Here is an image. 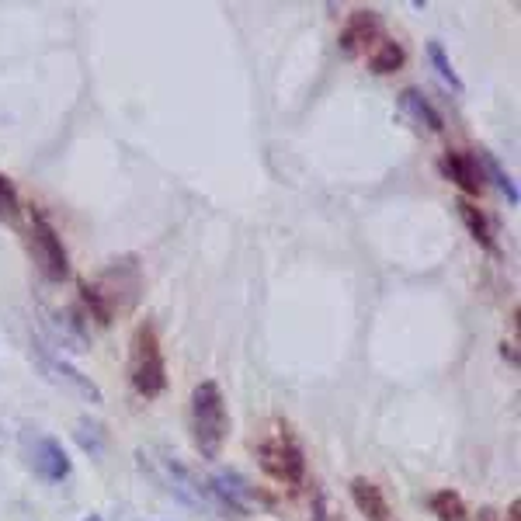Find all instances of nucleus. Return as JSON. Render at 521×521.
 Instances as JSON below:
<instances>
[{
	"label": "nucleus",
	"instance_id": "1",
	"mask_svg": "<svg viewBox=\"0 0 521 521\" xmlns=\"http://www.w3.org/2000/svg\"><path fill=\"white\" fill-rule=\"evenodd\" d=\"M139 466H143L146 473H150L153 480L167 490V494L178 497L181 504H188V508H195V511H205V515L230 518V508H226V504L216 497L212 483L202 480L195 469H188L185 462H181L178 456H171V452L143 449L139 452Z\"/></svg>",
	"mask_w": 521,
	"mask_h": 521
},
{
	"label": "nucleus",
	"instance_id": "2",
	"mask_svg": "<svg viewBox=\"0 0 521 521\" xmlns=\"http://www.w3.org/2000/svg\"><path fill=\"white\" fill-rule=\"evenodd\" d=\"M188 421H192V442L198 456L219 459L226 438H230V410H226V396L216 379H202L192 390Z\"/></svg>",
	"mask_w": 521,
	"mask_h": 521
},
{
	"label": "nucleus",
	"instance_id": "3",
	"mask_svg": "<svg viewBox=\"0 0 521 521\" xmlns=\"http://www.w3.org/2000/svg\"><path fill=\"white\" fill-rule=\"evenodd\" d=\"M129 383L143 400H157L167 390V362L153 324H139L129 337Z\"/></svg>",
	"mask_w": 521,
	"mask_h": 521
},
{
	"label": "nucleus",
	"instance_id": "4",
	"mask_svg": "<svg viewBox=\"0 0 521 521\" xmlns=\"http://www.w3.org/2000/svg\"><path fill=\"white\" fill-rule=\"evenodd\" d=\"M261 469L282 487H299L306 480V456L289 428H275L254 445Z\"/></svg>",
	"mask_w": 521,
	"mask_h": 521
},
{
	"label": "nucleus",
	"instance_id": "5",
	"mask_svg": "<svg viewBox=\"0 0 521 521\" xmlns=\"http://www.w3.org/2000/svg\"><path fill=\"white\" fill-rule=\"evenodd\" d=\"M32 251L39 258V268L49 282H63L70 275V254L63 247V237L56 233V226L49 223L42 212L32 216Z\"/></svg>",
	"mask_w": 521,
	"mask_h": 521
},
{
	"label": "nucleus",
	"instance_id": "6",
	"mask_svg": "<svg viewBox=\"0 0 521 521\" xmlns=\"http://www.w3.org/2000/svg\"><path fill=\"white\" fill-rule=\"evenodd\" d=\"M35 358H39V365H42V372L49 376V383H56V386H63V390H70L73 396H77V400L91 403V407H101V403H105V393H101V386L94 383L91 376H84L80 369H73L66 358L49 355L46 348H35Z\"/></svg>",
	"mask_w": 521,
	"mask_h": 521
},
{
	"label": "nucleus",
	"instance_id": "7",
	"mask_svg": "<svg viewBox=\"0 0 521 521\" xmlns=\"http://www.w3.org/2000/svg\"><path fill=\"white\" fill-rule=\"evenodd\" d=\"M383 39V18L379 11H351L348 21H344L341 35H337V46H341L344 56H358V53H369L376 42Z\"/></svg>",
	"mask_w": 521,
	"mask_h": 521
},
{
	"label": "nucleus",
	"instance_id": "8",
	"mask_svg": "<svg viewBox=\"0 0 521 521\" xmlns=\"http://www.w3.org/2000/svg\"><path fill=\"white\" fill-rule=\"evenodd\" d=\"M32 466H35V473H39L46 483H63L66 476L73 473V462H70V456H66L63 442H56L53 435L35 438V445H32Z\"/></svg>",
	"mask_w": 521,
	"mask_h": 521
},
{
	"label": "nucleus",
	"instance_id": "9",
	"mask_svg": "<svg viewBox=\"0 0 521 521\" xmlns=\"http://www.w3.org/2000/svg\"><path fill=\"white\" fill-rule=\"evenodd\" d=\"M442 174L466 195H480L487 178H483V167H480V157L466 150H449L442 157Z\"/></svg>",
	"mask_w": 521,
	"mask_h": 521
},
{
	"label": "nucleus",
	"instance_id": "10",
	"mask_svg": "<svg viewBox=\"0 0 521 521\" xmlns=\"http://www.w3.org/2000/svg\"><path fill=\"white\" fill-rule=\"evenodd\" d=\"M348 490L365 521H396V511H393L390 497H386V490L379 487V483H372L369 476H355Z\"/></svg>",
	"mask_w": 521,
	"mask_h": 521
},
{
	"label": "nucleus",
	"instance_id": "11",
	"mask_svg": "<svg viewBox=\"0 0 521 521\" xmlns=\"http://www.w3.org/2000/svg\"><path fill=\"white\" fill-rule=\"evenodd\" d=\"M396 105H400V112L407 115V119L414 122V126L421 129V132H442L445 129L442 112H438V108L431 105V101L424 98L417 87H407V91L396 98Z\"/></svg>",
	"mask_w": 521,
	"mask_h": 521
},
{
	"label": "nucleus",
	"instance_id": "12",
	"mask_svg": "<svg viewBox=\"0 0 521 521\" xmlns=\"http://www.w3.org/2000/svg\"><path fill=\"white\" fill-rule=\"evenodd\" d=\"M365 56H369V70L379 73V77L403 70V63H407V49H403L396 39H386V35H383V39H379L376 46H372Z\"/></svg>",
	"mask_w": 521,
	"mask_h": 521
},
{
	"label": "nucleus",
	"instance_id": "13",
	"mask_svg": "<svg viewBox=\"0 0 521 521\" xmlns=\"http://www.w3.org/2000/svg\"><path fill=\"white\" fill-rule=\"evenodd\" d=\"M459 216H462V223H466V230L473 233L476 244L487 247L490 254H497L494 226H490V219L480 212V205H473V202H459Z\"/></svg>",
	"mask_w": 521,
	"mask_h": 521
},
{
	"label": "nucleus",
	"instance_id": "14",
	"mask_svg": "<svg viewBox=\"0 0 521 521\" xmlns=\"http://www.w3.org/2000/svg\"><path fill=\"white\" fill-rule=\"evenodd\" d=\"M428 511L438 521H473L459 490H435V494L428 497Z\"/></svg>",
	"mask_w": 521,
	"mask_h": 521
},
{
	"label": "nucleus",
	"instance_id": "15",
	"mask_svg": "<svg viewBox=\"0 0 521 521\" xmlns=\"http://www.w3.org/2000/svg\"><path fill=\"white\" fill-rule=\"evenodd\" d=\"M480 167H483V178H490L497 185V192H501L504 198H508L511 205H518L521 202V192H518V185H515V178H511L508 171L501 167V160L494 157V153H487L483 150L480 153Z\"/></svg>",
	"mask_w": 521,
	"mask_h": 521
},
{
	"label": "nucleus",
	"instance_id": "16",
	"mask_svg": "<svg viewBox=\"0 0 521 521\" xmlns=\"http://www.w3.org/2000/svg\"><path fill=\"white\" fill-rule=\"evenodd\" d=\"M428 60H431V66H435L438 77H442L445 84L452 87V91H456V94H466V84H462V77L456 73V66H452L449 53H445V46H442L438 39L428 42Z\"/></svg>",
	"mask_w": 521,
	"mask_h": 521
},
{
	"label": "nucleus",
	"instance_id": "17",
	"mask_svg": "<svg viewBox=\"0 0 521 521\" xmlns=\"http://www.w3.org/2000/svg\"><path fill=\"white\" fill-rule=\"evenodd\" d=\"M77 442H80V449L91 452L94 459L105 456V431H101V424H91V421H87V417L77 424Z\"/></svg>",
	"mask_w": 521,
	"mask_h": 521
},
{
	"label": "nucleus",
	"instance_id": "18",
	"mask_svg": "<svg viewBox=\"0 0 521 521\" xmlns=\"http://www.w3.org/2000/svg\"><path fill=\"white\" fill-rule=\"evenodd\" d=\"M21 212L18 188L7 181V174H0V219H14Z\"/></svg>",
	"mask_w": 521,
	"mask_h": 521
},
{
	"label": "nucleus",
	"instance_id": "19",
	"mask_svg": "<svg viewBox=\"0 0 521 521\" xmlns=\"http://www.w3.org/2000/svg\"><path fill=\"white\" fill-rule=\"evenodd\" d=\"M313 521H344L341 515H337L334 508H330V501L324 494L317 497V508H313Z\"/></svg>",
	"mask_w": 521,
	"mask_h": 521
},
{
	"label": "nucleus",
	"instance_id": "20",
	"mask_svg": "<svg viewBox=\"0 0 521 521\" xmlns=\"http://www.w3.org/2000/svg\"><path fill=\"white\" fill-rule=\"evenodd\" d=\"M515 348H518V341H511V344H508V341H504V344H501L504 358H511V365H518V351H515Z\"/></svg>",
	"mask_w": 521,
	"mask_h": 521
},
{
	"label": "nucleus",
	"instance_id": "21",
	"mask_svg": "<svg viewBox=\"0 0 521 521\" xmlns=\"http://www.w3.org/2000/svg\"><path fill=\"white\" fill-rule=\"evenodd\" d=\"M518 511H521V504H518V501H511V511H508V518H511V521H521V518H518Z\"/></svg>",
	"mask_w": 521,
	"mask_h": 521
},
{
	"label": "nucleus",
	"instance_id": "22",
	"mask_svg": "<svg viewBox=\"0 0 521 521\" xmlns=\"http://www.w3.org/2000/svg\"><path fill=\"white\" fill-rule=\"evenodd\" d=\"M84 521H105V518H101V515H87Z\"/></svg>",
	"mask_w": 521,
	"mask_h": 521
},
{
	"label": "nucleus",
	"instance_id": "23",
	"mask_svg": "<svg viewBox=\"0 0 521 521\" xmlns=\"http://www.w3.org/2000/svg\"><path fill=\"white\" fill-rule=\"evenodd\" d=\"M483 521H490V518H483Z\"/></svg>",
	"mask_w": 521,
	"mask_h": 521
}]
</instances>
